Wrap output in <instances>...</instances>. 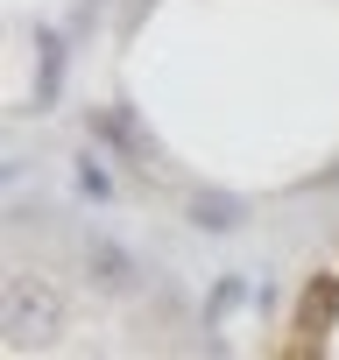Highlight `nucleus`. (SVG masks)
<instances>
[{
    "instance_id": "nucleus-3",
    "label": "nucleus",
    "mask_w": 339,
    "mask_h": 360,
    "mask_svg": "<svg viewBox=\"0 0 339 360\" xmlns=\"http://www.w3.org/2000/svg\"><path fill=\"white\" fill-rule=\"evenodd\" d=\"M85 262H92V283H99V290H134V262H127V248L92 240V248H85Z\"/></svg>"
},
{
    "instance_id": "nucleus-7",
    "label": "nucleus",
    "mask_w": 339,
    "mask_h": 360,
    "mask_svg": "<svg viewBox=\"0 0 339 360\" xmlns=\"http://www.w3.org/2000/svg\"><path fill=\"white\" fill-rule=\"evenodd\" d=\"M78 184H85V198H113V176H99V162H92V155L78 162Z\"/></svg>"
},
{
    "instance_id": "nucleus-4",
    "label": "nucleus",
    "mask_w": 339,
    "mask_h": 360,
    "mask_svg": "<svg viewBox=\"0 0 339 360\" xmlns=\"http://www.w3.org/2000/svg\"><path fill=\"white\" fill-rule=\"evenodd\" d=\"M191 219H198L205 233H234V226L248 219V205H241V198H226V191H205V198H191Z\"/></svg>"
},
{
    "instance_id": "nucleus-8",
    "label": "nucleus",
    "mask_w": 339,
    "mask_h": 360,
    "mask_svg": "<svg viewBox=\"0 0 339 360\" xmlns=\"http://www.w3.org/2000/svg\"><path fill=\"white\" fill-rule=\"evenodd\" d=\"M332 176H339V162H332Z\"/></svg>"
},
{
    "instance_id": "nucleus-5",
    "label": "nucleus",
    "mask_w": 339,
    "mask_h": 360,
    "mask_svg": "<svg viewBox=\"0 0 339 360\" xmlns=\"http://www.w3.org/2000/svg\"><path fill=\"white\" fill-rule=\"evenodd\" d=\"M57 85H64V36H43V64H36V99L50 106V99H57Z\"/></svg>"
},
{
    "instance_id": "nucleus-2",
    "label": "nucleus",
    "mask_w": 339,
    "mask_h": 360,
    "mask_svg": "<svg viewBox=\"0 0 339 360\" xmlns=\"http://www.w3.org/2000/svg\"><path fill=\"white\" fill-rule=\"evenodd\" d=\"M92 134H99V141H113V148H120V155H134V162L148 155L141 127H134V120H127L120 106H99V113H92ZM141 169H155V162H141Z\"/></svg>"
},
{
    "instance_id": "nucleus-6",
    "label": "nucleus",
    "mask_w": 339,
    "mask_h": 360,
    "mask_svg": "<svg viewBox=\"0 0 339 360\" xmlns=\"http://www.w3.org/2000/svg\"><path fill=\"white\" fill-rule=\"evenodd\" d=\"M241 297H248V283H241V276H226V283H212V297H205V325H219V318H234V311H241Z\"/></svg>"
},
{
    "instance_id": "nucleus-1",
    "label": "nucleus",
    "mask_w": 339,
    "mask_h": 360,
    "mask_svg": "<svg viewBox=\"0 0 339 360\" xmlns=\"http://www.w3.org/2000/svg\"><path fill=\"white\" fill-rule=\"evenodd\" d=\"M325 318H339V276H311V290H304V311H297V332H304V346L325 332Z\"/></svg>"
}]
</instances>
